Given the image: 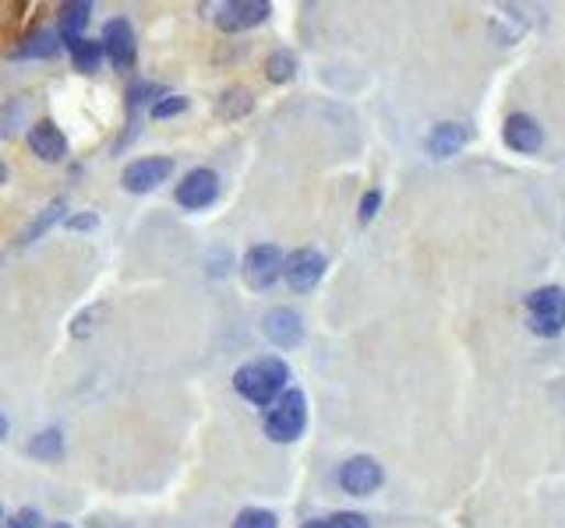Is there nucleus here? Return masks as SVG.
Segmentation results:
<instances>
[{
  "label": "nucleus",
  "mask_w": 565,
  "mask_h": 528,
  "mask_svg": "<svg viewBox=\"0 0 565 528\" xmlns=\"http://www.w3.org/2000/svg\"><path fill=\"white\" fill-rule=\"evenodd\" d=\"M287 381H290V367L282 363V360H276V356H265V360L244 363L234 373L237 395H244L247 402H255V405H273L282 395V391H287Z\"/></svg>",
  "instance_id": "nucleus-1"
},
{
  "label": "nucleus",
  "mask_w": 565,
  "mask_h": 528,
  "mask_svg": "<svg viewBox=\"0 0 565 528\" xmlns=\"http://www.w3.org/2000/svg\"><path fill=\"white\" fill-rule=\"evenodd\" d=\"M262 427H265V434H269V440H276V445H293V440L301 437L304 427H308L304 391H293V387L282 391V395L269 408H265Z\"/></svg>",
  "instance_id": "nucleus-2"
},
{
  "label": "nucleus",
  "mask_w": 565,
  "mask_h": 528,
  "mask_svg": "<svg viewBox=\"0 0 565 528\" xmlns=\"http://www.w3.org/2000/svg\"><path fill=\"white\" fill-rule=\"evenodd\" d=\"M282 250L273 247V244H258L244 254L241 261V279L247 289H255V293H265V289H273L279 279H282Z\"/></svg>",
  "instance_id": "nucleus-3"
},
{
  "label": "nucleus",
  "mask_w": 565,
  "mask_h": 528,
  "mask_svg": "<svg viewBox=\"0 0 565 528\" xmlns=\"http://www.w3.org/2000/svg\"><path fill=\"white\" fill-rule=\"evenodd\" d=\"M527 311H530V328L538 335L565 332V289H558V285L538 289V293H530Z\"/></svg>",
  "instance_id": "nucleus-4"
},
{
  "label": "nucleus",
  "mask_w": 565,
  "mask_h": 528,
  "mask_svg": "<svg viewBox=\"0 0 565 528\" xmlns=\"http://www.w3.org/2000/svg\"><path fill=\"white\" fill-rule=\"evenodd\" d=\"M103 57L118 67V71H131L135 67V57H139V46H135V29H131L128 19H110L103 25Z\"/></svg>",
  "instance_id": "nucleus-5"
},
{
  "label": "nucleus",
  "mask_w": 565,
  "mask_h": 528,
  "mask_svg": "<svg viewBox=\"0 0 565 528\" xmlns=\"http://www.w3.org/2000/svg\"><path fill=\"white\" fill-rule=\"evenodd\" d=\"M174 173V159L170 156H148V159H135L131 166H124L121 173V187L128 194H148Z\"/></svg>",
  "instance_id": "nucleus-6"
},
{
  "label": "nucleus",
  "mask_w": 565,
  "mask_h": 528,
  "mask_svg": "<svg viewBox=\"0 0 565 528\" xmlns=\"http://www.w3.org/2000/svg\"><path fill=\"white\" fill-rule=\"evenodd\" d=\"M273 14L269 0H226V4L215 8V29L223 32H247L262 25Z\"/></svg>",
  "instance_id": "nucleus-7"
},
{
  "label": "nucleus",
  "mask_w": 565,
  "mask_h": 528,
  "mask_svg": "<svg viewBox=\"0 0 565 528\" xmlns=\"http://www.w3.org/2000/svg\"><path fill=\"white\" fill-rule=\"evenodd\" d=\"M325 258L319 250H311V247H301V250H293L287 261H282V279H287V285L293 289V293H308V289H314L322 282L325 276Z\"/></svg>",
  "instance_id": "nucleus-8"
},
{
  "label": "nucleus",
  "mask_w": 565,
  "mask_h": 528,
  "mask_svg": "<svg viewBox=\"0 0 565 528\" xmlns=\"http://www.w3.org/2000/svg\"><path fill=\"white\" fill-rule=\"evenodd\" d=\"M215 198H220V177H215V169L198 166L177 183V204H180V209H188V212L209 209Z\"/></svg>",
  "instance_id": "nucleus-9"
},
{
  "label": "nucleus",
  "mask_w": 565,
  "mask_h": 528,
  "mask_svg": "<svg viewBox=\"0 0 565 528\" xmlns=\"http://www.w3.org/2000/svg\"><path fill=\"white\" fill-rule=\"evenodd\" d=\"M262 332L273 346L293 349V346H301V338H304V321L297 311H290V306H276V311L262 317Z\"/></svg>",
  "instance_id": "nucleus-10"
},
{
  "label": "nucleus",
  "mask_w": 565,
  "mask_h": 528,
  "mask_svg": "<svg viewBox=\"0 0 565 528\" xmlns=\"http://www.w3.org/2000/svg\"><path fill=\"white\" fill-rule=\"evenodd\" d=\"M340 486L351 493V497H368V493L381 486V465L368 454H357L340 469Z\"/></svg>",
  "instance_id": "nucleus-11"
},
{
  "label": "nucleus",
  "mask_w": 565,
  "mask_h": 528,
  "mask_svg": "<svg viewBox=\"0 0 565 528\" xmlns=\"http://www.w3.org/2000/svg\"><path fill=\"white\" fill-rule=\"evenodd\" d=\"M29 148L46 162H60L68 156V138H64V131L54 121H40L29 127Z\"/></svg>",
  "instance_id": "nucleus-12"
},
{
  "label": "nucleus",
  "mask_w": 565,
  "mask_h": 528,
  "mask_svg": "<svg viewBox=\"0 0 565 528\" xmlns=\"http://www.w3.org/2000/svg\"><path fill=\"white\" fill-rule=\"evenodd\" d=\"M60 54V36L54 29H36L22 40V46L14 49V60H54Z\"/></svg>",
  "instance_id": "nucleus-13"
},
{
  "label": "nucleus",
  "mask_w": 565,
  "mask_h": 528,
  "mask_svg": "<svg viewBox=\"0 0 565 528\" xmlns=\"http://www.w3.org/2000/svg\"><path fill=\"white\" fill-rule=\"evenodd\" d=\"M541 127L534 116H527V113H512L509 121H506V142L517 148V151H538L541 148Z\"/></svg>",
  "instance_id": "nucleus-14"
},
{
  "label": "nucleus",
  "mask_w": 565,
  "mask_h": 528,
  "mask_svg": "<svg viewBox=\"0 0 565 528\" xmlns=\"http://www.w3.org/2000/svg\"><path fill=\"white\" fill-rule=\"evenodd\" d=\"M89 19H92V4L89 0H78V4H64L60 8V22H57V36H60V43H78L81 40V32H86V25H89Z\"/></svg>",
  "instance_id": "nucleus-15"
},
{
  "label": "nucleus",
  "mask_w": 565,
  "mask_h": 528,
  "mask_svg": "<svg viewBox=\"0 0 565 528\" xmlns=\"http://www.w3.org/2000/svg\"><path fill=\"white\" fill-rule=\"evenodd\" d=\"M255 110V96L244 89V85H230V89L215 99V116H220V121H244L247 113Z\"/></svg>",
  "instance_id": "nucleus-16"
},
{
  "label": "nucleus",
  "mask_w": 565,
  "mask_h": 528,
  "mask_svg": "<svg viewBox=\"0 0 565 528\" xmlns=\"http://www.w3.org/2000/svg\"><path fill=\"white\" fill-rule=\"evenodd\" d=\"M467 138H470V131L463 124H439L428 138V151H431V156H439V159L456 156V151L467 145Z\"/></svg>",
  "instance_id": "nucleus-17"
},
{
  "label": "nucleus",
  "mask_w": 565,
  "mask_h": 528,
  "mask_svg": "<svg viewBox=\"0 0 565 528\" xmlns=\"http://www.w3.org/2000/svg\"><path fill=\"white\" fill-rule=\"evenodd\" d=\"M29 454L40 462H60L64 458V434L60 430H43L29 440Z\"/></svg>",
  "instance_id": "nucleus-18"
},
{
  "label": "nucleus",
  "mask_w": 565,
  "mask_h": 528,
  "mask_svg": "<svg viewBox=\"0 0 565 528\" xmlns=\"http://www.w3.org/2000/svg\"><path fill=\"white\" fill-rule=\"evenodd\" d=\"M68 49H71L75 71H81V75H92L96 67L103 64V46H99V40H86V36H81V40L71 43Z\"/></svg>",
  "instance_id": "nucleus-19"
},
{
  "label": "nucleus",
  "mask_w": 565,
  "mask_h": 528,
  "mask_svg": "<svg viewBox=\"0 0 565 528\" xmlns=\"http://www.w3.org/2000/svg\"><path fill=\"white\" fill-rule=\"evenodd\" d=\"M293 75H297V57L290 49H273L269 60H265V78L273 85H287Z\"/></svg>",
  "instance_id": "nucleus-20"
},
{
  "label": "nucleus",
  "mask_w": 565,
  "mask_h": 528,
  "mask_svg": "<svg viewBox=\"0 0 565 528\" xmlns=\"http://www.w3.org/2000/svg\"><path fill=\"white\" fill-rule=\"evenodd\" d=\"M29 113V99H8L4 110H0V138H14L19 124H25Z\"/></svg>",
  "instance_id": "nucleus-21"
},
{
  "label": "nucleus",
  "mask_w": 565,
  "mask_h": 528,
  "mask_svg": "<svg viewBox=\"0 0 565 528\" xmlns=\"http://www.w3.org/2000/svg\"><path fill=\"white\" fill-rule=\"evenodd\" d=\"M60 215H64V201H54L49 204V209H43L40 212V218L36 223H32L29 229H25V236H22V244H32V240H40V236L54 226V223H60Z\"/></svg>",
  "instance_id": "nucleus-22"
},
{
  "label": "nucleus",
  "mask_w": 565,
  "mask_h": 528,
  "mask_svg": "<svg viewBox=\"0 0 565 528\" xmlns=\"http://www.w3.org/2000/svg\"><path fill=\"white\" fill-rule=\"evenodd\" d=\"M234 528H279V521L273 510H265V507H244L234 518Z\"/></svg>",
  "instance_id": "nucleus-23"
},
{
  "label": "nucleus",
  "mask_w": 565,
  "mask_h": 528,
  "mask_svg": "<svg viewBox=\"0 0 565 528\" xmlns=\"http://www.w3.org/2000/svg\"><path fill=\"white\" fill-rule=\"evenodd\" d=\"M153 99H159V85H153V81H135V85L128 89V110H131V113H139V110L148 106Z\"/></svg>",
  "instance_id": "nucleus-24"
},
{
  "label": "nucleus",
  "mask_w": 565,
  "mask_h": 528,
  "mask_svg": "<svg viewBox=\"0 0 565 528\" xmlns=\"http://www.w3.org/2000/svg\"><path fill=\"white\" fill-rule=\"evenodd\" d=\"M188 102H191L188 96H163V99L153 102V116H156V121H170V116L188 110Z\"/></svg>",
  "instance_id": "nucleus-25"
},
{
  "label": "nucleus",
  "mask_w": 565,
  "mask_h": 528,
  "mask_svg": "<svg viewBox=\"0 0 565 528\" xmlns=\"http://www.w3.org/2000/svg\"><path fill=\"white\" fill-rule=\"evenodd\" d=\"M325 528H368V518L354 515V510H340V515L325 518Z\"/></svg>",
  "instance_id": "nucleus-26"
},
{
  "label": "nucleus",
  "mask_w": 565,
  "mask_h": 528,
  "mask_svg": "<svg viewBox=\"0 0 565 528\" xmlns=\"http://www.w3.org/2000/svg\"><path fill=\"white\" fill-rule=\"evenodd\" d=\"M8 528H40V510H32V507L19 510V515L8 518Z\"/></svg>",
  "instance_id": "nucleus-27"
},
{
  "label": "nucleus",
  "mask_w": 565,
  "mask_h": 528,
  "mask_svg": "<svg viewBox=\"0 0 565 528\" xmlns=\"http://www.w3.org/2000/svg\"><path fill=\"white\" fill-rule=\"evenodd\" d=\"M378 204H381V191H368L361 198V223H372L375 212H378Z\"/></svg>",
  "instance_id": "nucleus-28"
},
{
  "label": "nucleus",
  "mask_w": 565,
  "mask_h": 528,
  "mask_svg": "<svg viewBox=\"0 0 565 528\" xmlns=\"http://www.w3.org/2000/svg\"><path fill=\"white\" fill-rule=\"evenodd\" d=\"M96 223H99L96 215H71V218H68V226H71V229H92Z\"/></svg>",
  "instance_id": "nucleus-29"
},
{
  "label": "nucleus",
  "mask_w": 565,
  "mask_h": 528,
  "mask_svg": "<svg viewBox=\"0 0 565 528\" xmlns=\"http://www.w3.org/2000/svg\"><path fill=\"white\" fill-rule=\"evenodd\" d=\"M4 437H8V416L0 413V440H4Z\"/></svg>",
  "instance_id": "nucleus-30"
},
{
  "label": "nucleus",
  "mask_w": 565,
  "mask_h": 528,
  "mask_svg": "<svg viewBox=\"0 0 565 528\" xmlns=\"http://www.w3.org/2000/svg\"><path fill=\"white\" fill-rule=\"evenodd\" d=\"M0 183H8V166L0 162Z\"/></svg>",
  "instance_id": "nucleus-31"
},
{
  "label": "nucleus",
  "mask_w": 565,
  "mask_h": 528,
  "mask_svg": "<svg viewBox=\"0 0 565 528\" xmlns=\"http://www.w3.org/2000/svg\"><path fill=\"white\" fill-rule=\"evenodd\" d=\"M304 528H325V518H319V521H308Z\"/></svg>",
  "instance_id": "nucleus-32"
},
{
  "label": "nucleus",
  "mask_w": 565,
  "mask_h": 528,
  "mask_svg": "<svg viewBox=\"0 0 565 528\" xmlns=\"http://www.w3.org/2000/svg\"><path fill=\"white\" fill-rule=\"evenodd\" d=\"M49 528H71V525H64V521H60V525H49Z\"/></svg>",
  "instance_id": "nucleus-33"
}]
</instances>
